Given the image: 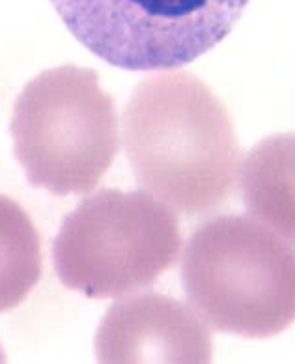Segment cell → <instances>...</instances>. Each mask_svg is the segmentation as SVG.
Returning <instances> with one entry per match:
<instances>
[{"mask_svg": "<svg viewBox=\"0 0 295 364\" xmlns=\"http://www.w3.org/2000/svg\"><path fill=\"white\" fill-rule=\"evenodd\" d=\"M95 357L105 364L213 359L210 327L193 306L161 294L131 295L107 310L95 334Z\"/></svg>", "mask_w": 295, "mask_h": 364, "instance_id": "6", "label": "cell"}, {"mask_svg": "<svg viewBox=\"0 0 295 364\" xmlns=\"http://www.w3.org/2000/svg\"><path fill=\"white\" fill-rule=\"evenodd\" d=\"M181 280L191 306L220 333L271 338L295 321V247L243 215L193 232Z\"/></svg>", "mask_w": 295, "mask_h": 364, "instance_id": "2", "label": "cell"}, {"mask_svg": "<svg viewBox=\"0 0 295 364\" xmlns=\"http://www.w3.org/2000/svg\"><path fill=\"white\" fill-rule=\"evenodd\" d=\"M79 43L107 64L166 71L200 58L237 25L249 0H50Z\"/></svg>", "mask_w": 295, "mask_h": 364, "instance_id": "5", "label": "cell"}, {"mask_svg": "<svg viewBox=\"0 0 295 364\" xmlns=\"http://www.w3.org/2000/svg\"><path fill=\"white\" fill-rule=\"evenodd\" d=\"M241 193L250 217L295 243V133L267 136L250 150Z\"/></svg>", "mask_w": 295, "mask_h": 364, "instance_id": "7", "label": "cell"}, {"mask_svg": "<svg viewBox=\"0 0 295 364\" xmlns=\"http://www.w3.org/2000/svg\"><path fill=\"white\" fill-rule=\"evenodd\" d=\"M124 148L140 189L183 215L225 204L243 166L228 110L183 70L135 86L124 112Z\"/></svg>", "mask_w": 295, "mask_h": 364, "instance_id": "1", "label": "cell"}, {"mask_svg": "<svg viewBox=\"0 0 295 364\" xmlns=\"http://www.w3.org/2000/svg\"><path fill=\"white\" fill-rule=\"evenodd\" d=\"M10 133L26 180L56 196L95 189L120 148L114 101L94 70L73 64L45 70L23 88Z\"/></svg>", "mask_w": 295, "mask_h": 364, "instance_id": "3", "label": "cell"}, {"mask_svg": "<svg viewBox=\"0 0 295 364\" xmlns=\"http://www.w3.org/2000/svg\"><path fill=\"white\" fill-rule=\"evenodd\" d=\"M181 250L176 215L146 191L101 189L64 219L53 247L65 288L116 299L148 288Z\"/></svg>", "mask_w": 295, "mask_h": 364, "instance_id": "4", "label": "cell"}, {"mask_svg": "<svg viewBox=\"0 0 295 364\" xmlns=\"http://www.w3.org/2000/svg\"><path fill=\"white\" fill-rule=\"evenodd\" d=\"M40 234L17 202L0 195V314L19 306L41 277Z\"/></svg>", "mask_w": 295, "mask_h": 364, "instance_id": "8", "label": "cell"}]
</instances>
